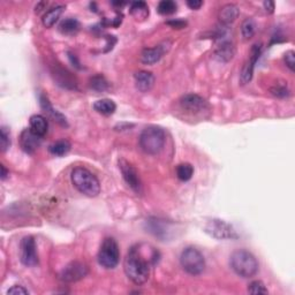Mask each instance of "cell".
<instances>
[{
    "label": "cell",
    "mask_w": 295,
    "mask_h": 295,
    "mask_svg": "<svg viewBox=\"0 0 295 295\" xmlns=\"http://www.w3.org/2000/svg\"><path fill=\"white\" fill-rule=\"evenodd\" d=\"M159 256V255H158ZM158 256L146 257L142 251V246H134L129 249L124 262V270L126 276L132 280L135 285H143L148 282L150 276V268L156 264Z\"/></svg>",
    "instance_id": "obj_1"
},
{
    "label": "cell",
    "mask_w": 295,
    "mask_h": 295,
    "mask_svg": "<svg viewBox=\"0 0 295 295\" xmlns=\"http://www.w3.org/2000/svg\"><path fill=\"white\" fill-rule=\"evenodd\" d=\"M72 184L77 191L89 197H96L100 193V184L98 179L86 167H75L71 174Z\"/></svg>",
    "instance_id": "obj_2"
},
{
    "label": "cell",
    "mask_w": 295,
    "mask_h": 295,
    "mask_svg": "<svg viewBox=\"0 0 295 295\" xmlns=\"http://www.w3.org/2000/svg\"><path fill=\"white\" fill-rule=\"evenodd\" d=\"M231 266L233 271L242 278H250L258 271V262L250 251L239 249L231 255Z\"/></svg>",
    "instance_id": "obj_3"
},
{
    "label": "cell",
    "mask_w": 295,
    "mask_h": 295,
    "mask_svg": "<svg viewBox=\"0 0 295 295\" xmlns=\"http://www.w3.org/2000/svg\"><path fill=\"white\" fill-rule=\"evenodd\" d=\"M166 143V134L164 129L158 126H149L145 128L140 135V147L145 152L157 154L164 149Z\"/></svg>",
    "instance_id": "obj_4"
},
{
    "label": "cell",
    "mask_w": 295,
    "mask_h": 295,
    "mask_svg": "<svg viewBox=\"0 0 295 295\" xmlns=\"http://www.w3.org/2000/svg\"><path fill=\"white\" fill-rule=\"evenodd\" d=\"M180 264L186 272L192 276H198L204 271L205 259L201 251L196 248L188 247L181 252Z\"/></svg>",
    "instance_id": "obj_5"
},
{
    "label": "cell",
    "mask_w": 295,
    "mask_h": 295,
    "mask_svg": "<svg viewBox=\"0 0 295 295\" xmlns=\"http://www.w3.org/2000/svg\"><path fill=\"white\" fill-rule=\"evenodd\" d=\"M120 261V250L118 242L113 238H106L98 251V262L105 269H113Z\"/></svg>",
    "instance_id": "obj_6"
},
{
    "label": "cell",
    "mask_w": 295,
    "mask_h": 295,
    "mask_svg": "<svg viewBox=\"0 0 295 295\" xmlns=\"http://www.w3.org/2000/svg\"><path fill=\"white\" fill-rule=\"evenodd\" d=\"M204 230L209 235L217 240H234L239 238V234L231 224L220 219H211L205 225Z\"/></svg>",
    "instance_id": "obj_7"
},
{
    "label": "cell",
    "mask_w": 295,
    "mask_h": 295,
    "mask_svg": "<svg viewBox=\"0 0 295 295\" xmlns=\"http://www.w3.org/2000/svg\"><path fill=\"white\" fill-rule=\"evenodd\" d=\"M20 259L26 266H36L38 264V252L36 241L33 237L28 235L21 240L20 244Z\"/></svg>",
    "instance_id": "obj_8"
},
{
    "label": "cell",
    "mask_w": 295,
    "mask_h": 295,
    "mask_svg": "<svg viewBox=\"0 0 295 295\" xmlns=\"http://www.w3.org/2000/svg\"><path fill=\"white\" fill-rule=\"evenodd\" d=\"M180 106L189 114H201L209 110V104L204 98L196 94H187L179 100Z\"/></svg>",
    "instance_id": "obj_9"
},
{
    "label": "cell",
    "mask_w": 295,
    "mask_h": 295,
    "mask_svg": "<svg viewBox=\"0 0 295 295\" xmlns=\"http://www.w3.org/2000/svg\"><path fill=\"white\" fill-rule=\"evenodd\" d=\"M119 168H120L122 177L127 185L134 191L136 194H141L142 193V182L139 177L138 171L133 165L126 159L119 160Z\"/></svg>",
    "instance_id": "obj_10"
},
{
    "label": "cell",
    "mask_w": 295,
    "mask_h": 295,
    "mask_svg": "<svg viewBox=\"0 0 295 295\" xmlns=\"http://www.w3.org/2000/svg\"><path fill=\"white\" fill-rule=\"evenodd\" d=\"M262 53V44H255L252 45L250 53H249V59L246 62L244 67H242L240 80L242 84L248 83L252 79V74H254V68L257 60L259 59V55Z\"/></svg>",
    "instance_id": "obj_11"
},
{
    "label": "cell",
    "mask_w": 295,
    "mask_h": 295,
    "mask_svg": "<svg viewBox=\"0 0 295 295\" xmlns=\"http://www.w3.org/2000/svg\"><path fill=\"white\" fill-rule=\"evenodd\" d=\"M88 275V266L80 262H72L60 273V279L66 283H74Z\"/></svg>",
    "instance_id": "obj_12"
},
{
    "label": "cell",
    "mask_w": 295,
    "mask_h": 295,
    "mask_svg": "<svg viewBox=\"0 0 295 295\" xmlns=\"http://www.w3.org/2000/svg\"><path fill=\"white\" fill-rule=\"evenodd\" d=\"M42 145V138L35 134L30 128L24 129L20 135V146L27 153H34Z\"/></svg>",
    "instance_id": "obj_13"
},
{
    "label": "cell",
    "mask_w": 295,
    "mask_h": 295,
    "mask_svg": "<svg viewBox=\"0 0 295 295\" xmlns=\"http://www.w3.org/2000/svg\"><path fill=\"white\" fill-rule=\"evenodd\" d=\"M52 75H53L55 82L60 87L71 90L76 89L77 83L75 77H74L68 71H66V69L57 66V67H54L53 71H52Z\"/></svg>",
    "instance_id": "obj_14"
},
{
    "label": "cell",
    "mask_w": 295,
    "mask_h": 295,
    "mask_svg": "<svg viewBox=\"0 0 295 295\" xmlns=\"http://www.w3.org/2000/svg\"><path fill=\"white\" fill-rule=\"evenodd\" d=\"M168 49L170 48H165V44L157 45L156 48L145 49L141 55V61L146 65L156 64V62L160 60L165 52H167Z\"/></svg>",
    "instance_id": "obj_15"
},
{
    "label": "cell",
    "mask_w": 295,
    "mask_h": 295,
    "mask_svg": "<svg viewBox=\"0 0 295 295\" xmlns=\"http://www.w3.org/2000/svg\"><path fill=\"white\" fill-rule=\"evenodd\" d=\"M135 86L141 93H148L152 89L154 84V76L151 72L140 71L135 73Z\"/></svg>",
    "instance_id": "obj_16"
},
{
    "label": "cell",
    "mask_w": 295,
    "mask_h": 295,
    "mask_svg": "<svg viewBox=\"0 0 295 295\" xmlns=\"http://www.w3.org/2000/svg\"><path fill=\"white\" fill-rule=\"evenodd\" d=\"M215 54L220 61L227 62V61L232 60V59H233V57H234V54H235L234 44L228 40L220 41V43L217 45Z\"/></svg>",
    "instance_id": "obj_17"
},
{
    "label": "cell",
    "mask_w": 295,
    "mask_h": 295,
    "mask_svg": "<svg viewBox=\"0 0 295 295\" xmlns=\"http://www.w3.org/2000/svg\"><path fill=\"white\" fill-rule=\"evenodd\" d=\"M239 16V8L234 3H227L224 7H221L219 12V21L221 26L228 27L231 23H233Z\"/></svg>",
    "instance_id": "obj_18"
},
{
    "label": "cell",
    "mask_w": 295,
    "mask_h": 295,
    "mask_svg": "<svg viewBox=\"0 0 295 295\" xmlns=\"http://www.w3.org/2000/svg\"><path fill=\"white\" fill-rule=\"evenodd\" d=\"M30 129L33 131L35 134L41 136V138H43V136L48 133V128H49V124H48V120L47 118L43 117V115L41 114H35L33 117L30 118Z\"/></svg>",
    "instance_id": "obj_19"
},
{
    "label": "cell",
    "mask_w": 295,
    "mask_h": 295,
    "mask_svg": "<svg viewBox=\"0 0 295 295\" xmlns=\"http://www.w3.org/2000/svg\"><path fill=\"white\" fill-rule=\"evenodd\" d=\"M65 7L62 5H57L54 7H52L50 10H48L45 13V15L43 16V24L47 28H52L57 23V21L59 20V17L61 16L62 12H64Z\"/></svg>",
    "instance_id": "obj_20"
},
{
    "label": "cell",
    "mask_w": 295,
    "mask_h": 295,
    "mask_svg": "<svg viewBox=\"0 0 295 295\" xmlns=\"http://www.w3.org/2000/svg\"><path fill=\"white\" fill-rule=\"evenodd\" d=\"M41 106L43 110L51 115V118H53L54 121H57L58 124H60L62 126H67V122H66V118L62 115L61 113H59L57 110H54L53 107H52V105L50 104V101H49L48 97L45 96H41Z\"/></svg>",
    "instance_id": "obj_21"
},
{
    "label": "cell",
    "mask_w": 295,
    "mask_h": 295,
    "mask_svg": "<svg viewBox=\"0 0 295 295\" xmlns=\"http://www.w3.org/2000/svg\"><path fill=\"white\" fill-rule=\"evenodd\" d=\"M95 111L98 112V113L103 115H111L113 114L115 110H117V105L113 100L107 99V98H104V99L97 100L96 103L94 104Z\"/></svg>",
    "instance_id": "obj_22"
},
{
    "label": "cell",
    "mask_w": 295,
    "mask_h": 295,
    "mask_svg": "<svg viewBox=\"0 0 295 295\" xmlns=\"http://www.w3.org/2000/svg\"><path fill=\"white\" fill-rule=\"evenodd\" d=\"M50 152L54 156H65L66 153L69 152L71 150V143H69L67 140H60V141L53 143L49 148Z\"/></svg>",
    "instance_id": "obj_23"
},
{
    "label": "cell",
    "mask_w": 295,
    "mask_h": 295,
    "mask_svg": "<svg viewBox=\"0 0 295 295\" xmlns=\"http://www.w3.org/2000/svg\"><path fill=\"white\" fill-rule=\"evenodd\" d=\"M59 29H60L61 33L72 35V34H75L76 31L80 29V23L76 19L67 17V19L61 21L60 26H59Z\"/></svg>",
    "instance_id": "obj_24"
},
{
    "label": "cell",
    "mask_w": 295,
    "mask_h": 295,
    "mask_svg": "<svg viewBox=\"0 0 295 295\" xmlns=\"http://www.w3.org/2000/svg\"><path fill=\"white\" fill-rule=\"evenodd\" d=\"M193 174H194V167L189 163H182L178 165L177 167V177L181 181H188L191 180Z\"/></svg>",
    "instance_id": "obj_25"
},
{
    "label": "cell",
    "mask_w": 295,
    "mask_h": 295,
    "mask_svg": "<svg viewBox=\"0 0 295 295\" xmlns=\"http://www.w3.org/2000/svg\"><path fill=\"white\" fill-rule=\"evenodd\" d=\"M131 13L139 19H146L149 15V7L145 1L133 2L131 6Z\"/></svg>",
    "instance_id": "obj_26"
},
{
    "label": "cell",
    "mask_w": 295,
    "mask_h": 295,
    "mask_svg": "<svg viewBox=\"0 0 295 295\" xmlns=\"http://www.w3.org/2000/svg\"><path fill=\"white\" fill-rule=\"evenodd\" d=\"M256 33V22L252 19H246L241 24V34L245 40H250Z\"/></svg>",
    "instance_id": "obj_27"
},
{
    "label": "cell",
    "mask_w": 295,
    "mask_h": 295,
    "mask_svg": "<svg viewBox=\"0 0 295 295\" xmlns=\"http://www.w3.org/2000/svg\"><path fill=\"white\" fill-rule=\"evenodd\" d=\"M177 2L173 1V0H163L157 6L158 13L161 14V15H171V14L177 12Z\"/></svg>",
    "instance_id": "obj_28"
},
{
    "label": "cell",
    "mask_w": 295,
    "mask_h": 295,
    "mask_svg": "<svg viewBox=\"0 0 295 295\" xmlns=\"http://www.w3.org/2000/svg\"><path fill=\"white\" fill-rule=\"evenodd\" d=\"M90 88L98 93H103L108 89V82L104 76L95 75L90 79Z\"/></svg>",
    "instance_id": "obj_29"
},
{
    "label": "cell",
    "mask_w": 295,
    "mask_h": 295,
    "mask_svg": "<svg viewBox=\"0 0 295 295\" xmlns=\"http://www.w3.org/2000/svg\"><path fill=\"white\" fill-rule=\"evenodd\" d=\"M248 292L250 294H268V289H266L264 284L261 280H255L249 284Z\"/></svg>",
    "instance_id": "obj_30"
},
{
    "label": "cell",
    "mask_w": 295,
    "mask_h": 295,
    "mask_svg": "<svg viewBox=\"0 0 295 295\" xmlns=\"http://www.w3.org/2000/svg\"><path fill=\"white\" fill-rule=\"evenodd\" d=\"M0 147H1L2 152H5L10 147V135L6 127H1L0 129Z\"/></svg>",
    "instance_id": "obj_31"
},
{
    "label": "cell",
    "mask_w": 295,
    "mask_h": 295,
    "mask_svg": "<svg viewBox=\"0 0 295 295\" xmlns=\"http://www.w3.org/2000/svg\"><path fill=\"white\" fill-rule=\"evenodd\" d=\"M271 94L279 98H285L290 96V90L284 86H276L271 89Z\"/></svg>",
    "instance_id": "obj_32"
},
{
    "label": "cell",
    "mask_w": 295,
    "mask_h": 295,
    "mask_svg": "<svg viewBox=\"0 0 295 295\" xmlns=\"http://www.w3.org/2000/svg\"><path fill=\"white\" fill-rule=\"evenodd\" d=\"M284 60H285V64L287 67H289L291 71H295V53L294 51H287L285 55H284Z\"/></svg>",
    "instance_id": "obj_33"
},
{
    "label": "cell",
    "mask_w": 295,
    "mask_h": 295,
    "mask_svg": "<svg viewBox=\"0 0 295 295\" xmlns=\"http://www.w3.org/2000/svg\"><path fill=\"white\" fill-rule=\"evenodd\" d=\"M7 294H10V295H27L29 294V292H28V290L24 289L23 286H13L10 287V289L7 291Z\"/></svg>",
    "instance_id": "obj_34"
},
{
    "label": "cell",
    "mask_w": 295,
    "mask_h": 295,
    "mask_svg": "<svg viewBox=\"0 0 295 295\" xmlns=\"http://www.w3.org/2000/svg\"><path fill=\"white\" fill-rule=\"evenodd\" d=\"M167 24L168 26H171L172 28H174V29H182V28L186 27L187 22L182 20H172V21H168Z\"/></svg>",
    "instance_id": "obj_35"
},
{
    "label": "cell",
    "mask_w": 295,
    "mask_h": 295,
    "mask_svg": "<svg viewBox=\"0 0 295 295\" xmlns=\"http://www.w3.org/2000/svg\"><path fill=\"white\" fill-rule=\"evenodd\" d=\"M187 6L191 9H199L203 6V1L201 0H189L187 1Z\"/></svg>",
    "instance_id": "obj_36"
},
{
    "label": "cell",
    "mask_w": 295,
    "mask_h": 295,
    "mask_svg": "<svg viewBox=\"0 0 295 295\" xmlns=\"http://www.w3.org/2000/svg\"><path fill=\"white\" fill-rule=\"evenodd\" d=\"M263 5H264V8H265V10L268 13L272 14L273 12H275V2H273V1H270V0H266V1H264V3H263Z\"/></svg>",
    "instance_id": "obj_37"
},
{
    "label": "cell",
    "mask_w": 295,
    "mask_h": 295,
    "mask_svg": "<svg viewBox=\"0 0 295 295\" xmlns=\"http://www.w3.org/2000/svg\"><path fill=\"white\" fill-rule=\"evenodd\" d=\"M0 168H1V180H5V179L8 177V174H9V172L6 170V167H5V165H1V166H0Z\"/></svg>",
    "instance_id": "obj_38"
},
{
    "label": "cell",
    "mask_w": 295,
    "mask_h": 295,
    "mask_svg": "<svg viewBox=\"0 0 295 295\" xmlns=\"http://www.w3.org/2000/svg\"><path fill=\"white\" fill-rule=\"evenodd\" d=\"M69 59H71V61L73 62V64H74V65H75V66H76V67H77V68H80V66H79L80 64H79V61H77V59H76V57H75V55L69 53Z\"/></svg>",
    "instance_id": "obj_39"
}]
</instances>
